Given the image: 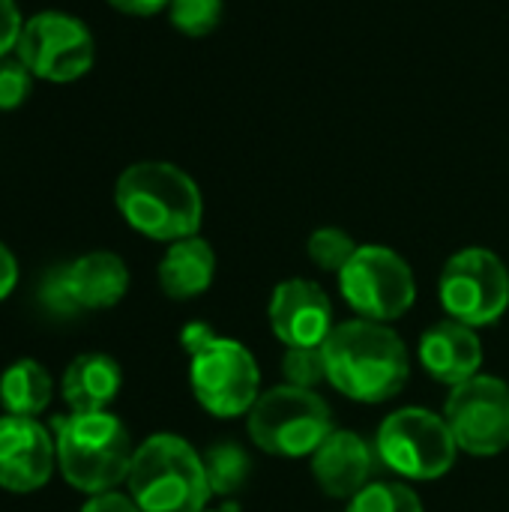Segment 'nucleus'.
<instances>
[{"label": "nucleus", "instance_id": "nucleus-1", "mask_svg": "<svg viewBox=\"0 0 509 512\" xmlns=\"http://www.w3.org/2000/svg\"><path fill=\"white\" fill-rule=\"evenodd\" d=\"M327 381L348 399L378 405L402 393L411 375L408 348L396 330L381 321H345L327 336Z\"/></svg>", "mask_w": 509, "mask_h": 512}, {"label": "nucleus", "instance_id": "nucleus-2", "mask_svg": "<svg viewBox=\"0 0 509 512\" xmlns=\"http://www.w3.org/2000/svg\"><path fill=\"white\" fill-rule=\"evenodd\" d=\"M120 216L144 237L177 243L195 237L204 219L198 183L171 162H135L114 186Z\"/></svg>", "mask_w": 509, "mask_h": 512}, {"label": "nucleus", "instance_id": "nucleus-3", "mask_svg": "<svg viewBox=\"0 0 509 512\" xmlns=\"http://www.w3.org/2000/svg\"><path fill=\"white\" fill-rule=\"evenodd\" d=\"M54 447L63 480L90 498L120 486L135 456L126 426L108 411L57 417Z\"/></svg>", "mask_w": 509, "mask_h": 512}, {"label": "nucleus", "instance_id": "nucleus-4", "mask_svg": "<svg viewBox=\"0 0 509 512\" xmlns=\"http://www.w3.org/2000/svg\"><path fill=\"white\" fill-rule=\"evenodd\" d=\"M180 342L189 354V381L201 408L222 420L249 414L261 396V372L252 351L216 336L207 324H189Z\"/></svg>", "mask_w": 509, "mask_h": 512}, {"label": "nucleus", "instance_id": "nucleus-5", "mask_svg": "<svg viewBox=\"0 0 509 512\" xmlns=\"http://www.w3.org/2000/svg\"><path fill=\"white\" fill-rule=\"evenodd\" d=\"M126 483L141 512H204L213 495L204 456L177 435L147 438L132 456Z\"/></svg>", "mask_w": 509, "mask_h": 512}, {"label": "nucleus", "instance_id": "nucleus-6", "mask_svg": "<svg viewBox=\"0 0 509 512\" xmlns=\"http://www.w3.org/2000/svg\"><path fill=\"white\" fill-rule=\"evenodd\" d=\"M330 432V405L315 390L282 384L261 393L249 411V438L270 456H312L330 438Z\"/></svg>", "mask_w": 509, "mask_h": 512}, {"label": "nucleus", "instance_id": "nucleus-7", "mask_svg": "<svg viewBox=\"0 0 509 512\" xmlns=\"http://www.w3.org/2000/svg\"><path fill=\"white\" fill-rule=\"evenodd\" d=\"M375 450L390 471L408 480H438L456 465L459 444L441 414L402 408L381 423Z\"/></svg>", "mask_w": 509, "mask_h": 512}, {"label": "nucleus", "instance_id": "nucleus-8", "mask_svg": "<svg viewBox=\"0 0 509 512\" xmlns=\"http://www.w3.org/2000/svg\"><path fill=\"white\" fill-rule=\"evenodd\" d=\"M345 303L366 321H396L417 300L411 264L387 246H360L339 273Z\"/></svg>", "mask_w": 509, "mask_h": 512}, {"label": "nucleus", "instance_id": "nucleus-9", "mask_svg": "<svg viewBox=\"0 0 509 512\" xmlns=\"http://www.w3.org/2000/svg\"><path fill=\"white\" fill-rule=\"evenodd\" d=\"M441 303L468 327H489L509 309V270L492 249H462L441 270Z\"/></svg>", "mask_w": 509, "mask_h": 512}, {"label": "nucleus", "instance_id": "nucleus-10", "mask_svg": "<svg viewBox=\"0 0 509 512\" xmlns=\"http://www.w3.org/2000/svg\"><path fill=\"white\" fill-rule=\"evenodd\" d=\"M15 54L30 69L33 78L51 84H69L90 72L96 60V45H93V33L81 18L69 12L45 9L24 21Z\"/></svg>", "mask_w": 509, "mask_h": 512}, {"label": "nucleus", "instance_id": "nucleus-11", "mask_svg": "<svg viewBox=\"0 0 509 512\" xmlns=\"http://www.w3.org/2000/svg\"><path fill=\"white\" fill-rule=\"evenodd\" d=\"M444 420L471 456H498L509 447V384L492 375H474L453 387Z\"/></svg>", "mask_w": 509, "mask_h": 512}, {"label": "nucleus", "instance_id": "nucleus-12", "mask_svg": "<svg viewBox=\"0 0 509 512\" xmlns=\"http://www.w3.org/2000/svg\"><path fill=\"white\" fill-rule=\"evenodd\" d=\"M57 462L54 438L33 417H0V489L27 495L48 483Z\"/></svg>", "mask_w": 509, "mask_h": 512}, {"label": "nucleus", "instance_id": "nucleus-13", "mask_svg": "<svg viewBox=\"0 0 509 512\" xmlns=\"http://www.w3.org/2000/svg\"><path fill=\"white\" fill-rule=\"evenodd\" d=\"M270 327L276 339L288 348H315L324 345L333 333V303L321 285L309 279L279 282L270 297Z\"/></svg>", "mask_w": 509, "mask_h": 512}, {"label": "nucleus", "instance_id": "nucleus-14", "mask_svg": "<svg viewBox=\"0 0 509 512\" xmlns=\"http://www.w3.org/2000/svg\"><path fill=\"white\" fill-rule=\"evenodd\" d=\"M375 474L372 447L348 429H333L330 438L312 453V477L324 495L336 501H354Z\"/></svg>", "mask_w": 509, "mask_h": 512}, {"label": "nucleus", "instance_id": "nucleus-15", "mask_svg": "<svg viewBox=\"0 0 509 512\" xmlns=\"http://www.w3.org/2000/svg\"><path fill=\"white\" fill-rule=\"evenodd\" d=\"M420 363L423 369L450 387H459L480 375L483 366V345L474 327L459 321H441L429 327L420 339Z\"/></svg>", "mask_w": 509, "mask_h": 512}, {"label": "nucleus", "instance_id": "nucleus-16", "mask_svg": "<svg viewBox=\"0 0 509 512\" xmlns=\"http://www.w3.org/2000/svg\"><path fill=\"white\" fill-rule=\"evenodd\" d=\"M66 282L78 309H111L129 291V270L114 252H87L66 264Z\"/></svg>", "mask_w": 509, "mask_h": 512}, {"label": "nucleus", "instance_id": "nucleus-17", "mask_svg": "<svg viewBox=\"0 0 509 512\" xmlns=\"http://www.w3.org/2000/svg\"><path fill=\"white\" fill-rule=\"evenodd\" d=\"M123 384V372L117 360L108 354H81L63 372V399L72 414H96L105 411Z\"/></svg>", "mask_w": 509, "mask_h": 512}, {"label": "nucleus", "instance_id": "nucleus-18", "mask_svg": "<svg viewBox=\"0 0 509 512\" xmlns=\"http://www.w3.org/2000/svg\"><path fill=\"white\" fill-rule=\"evenodd\" d=\"M216 273V255L207 240L183 237L168 246L165 258L159 261V288L171 300H192L204 294Z\"/></svg>", "mask_w": 509, "mask_h": 512}, {"label": "nucleus", "instance_id": "nucleus-19", "mask_svg": "<svg viewBox=\"0 0 509 512\" xmlns=\"http://www.w3.org/2000/svg\"><path fill=\"white\" fill-rule=\"evenodd\" d=\"M51 375L36 360H18L0 375V405L12 417H36L51 402Z\"/></svg>", "mask_w": 509, "mask_h": 512}, {"label": "nucleus", "instance_id": "nucleus-20", "mask_svg": "<svg viewBox=\"0 0 509 512\" xmlns=\"http://www.w3.org/2000/svg\"><path fill=\"white\" fill-rule=\"evenodd\" d=\"M204 471H207L213 495H234V492H240L249 483L252 459H249V453L240 444L222 441V444H213L204 453Z\"/></svg>", "mask_w": 509, "mask_h": 512}, {"label": "nucleus", "instance_id": "nucleus-21", "mask_svg": "<svg viewBox=\"0 0 509 512\" xmlns=\"http://www.w3.org/2000/svg\"><path fill=\"white\" fill-rule=\"evenodd\" d=\"M306 249H309V258H312L321 270H327V273H342V270L348 267V261L357 255L360 246L354 243V237H351L348 231L327 225V228L312 231Z\"/></svg>", "mask_w": 509, "mask_h": 512}, {"label": "nucleus", "instance_id": "nucleus-22", "mask_svg": "<svg viewBox=\"0 0 509 512\" xmlns=\"http://www.w3.org/2000/svg\"><path fill=\"white\" fill-rule=\"evenodd\" d=\"M348 512H423L417 492L402 483H369L354 501Z\"/></svg>", "mask_w": 509, "mask_h": 512}, {"label": "nucleus", "instance_id": "nucleus-23", "mask_svg": "<svg viewBox=\"0 0 509 512\" xmlns=\"http://www.w3.org/2000/svg\"><path fill=\"white\" fill-rule=\"evenodd\" d=\"M225 12L222 0H171L168 18L186 36H207L219 27Z\"/></svg>", "mask_w": 509, "mask_h": 512}, {"label": "nucleus", "instance_id": "nucleus-24", "mask_svg": "<svg viewBox=\"0 0 509 512\" xmlns=\"http://www.w3.org/2000/svg\"><path fill=\"white\" fill-rule=\"evenodd\" d=\"M282 375L285 384L300 387V390H315L321 381H327V360L324 348H288L282 357Z\"/></svg>", "mask_w": 509, "mask_h": 512}, {"label": "nucleus", "instance_id": "nucleus-25", "mask_svg": "<svg viewBox=\"0 0 509 512\" xmlns=\"http://www.w3.org/2000/svg\"><path fill=\"white\" fill-rule=\"evenodd\" d=\"M33 87V75L30 69L15 57H0V111H12L18 108Z\"/></svg>", "mask_w": 509, "mask_h": 512}, {"label": "nucleus", "instance_id": "nucleus-26", "mask_svg": "<svg viewBox=\"0 0 509 512\" xmlns=\"http://www.w3.org/2000/svg\"><path fill=\"white\" fill-rule=\"evenodd\" d=\"M39 300L45 303L48 312L54 315H75L81 312L72 291H69V282H66V267H57L51 270L45 279H42V288H39Z\"/></svg>", "mask_w": 509, "mask_h": 512}, {"label": "nucleus", "instance_id": "nucleus-27", "mask_svg": "<svg viewBox=\"0 0 509 512\" xmlns=\"http://www.w3.org/2000/svg\"><path fill=\"white\" fill-rule=\"evenodd\" d=\"M24 21L15 0H0V57H9L18 48Z\"/></svg>", "mask_w": 509, "mask_h": 512}, {"label": "nucleus", "instance_id": "nucleus-28", "mask_svg": "<svg viewBox=\"0 0 509 512\" xmlns=\"http://www.w3.org/2000/svg\"><path fill=\"white\" fill-rule=\"evenodd\" d=\"M81 512H141L138 504L126 495H117V492H102V495H93L84 510Z\"/></svg>", "mask_w": 509, "mask_h": 512}, {"label": "nucleus", "instance_id": "nucleus-29", "mask_svg": "<svg viewBox=\"0 0 509 512\" xmlns=\"http://www.w3.org/2000/svg\"><path fill=\"white\" fill-rule=\"evenodd\" d=\"M15 282H18V261H15V255L0 243V300L9 297V291L15 288Z\"/></svg>", "mask_w": 509, "mask_h": 512}, {"label": "nucleus", "instance_id": "nucleus-30", "mask_svg": "<svg viewBox=\"0 0 509 512\" xmlns=\"http://www.w3.org/2000/svg\"><path fill=\"white\" fill-rule=\"evenodd\" d=\"M114 9L126 12V15H156L159 9H165L171 0H108Z\"/></svg>", "mask_w": 509, "mask_h": 512}]
</instances>
